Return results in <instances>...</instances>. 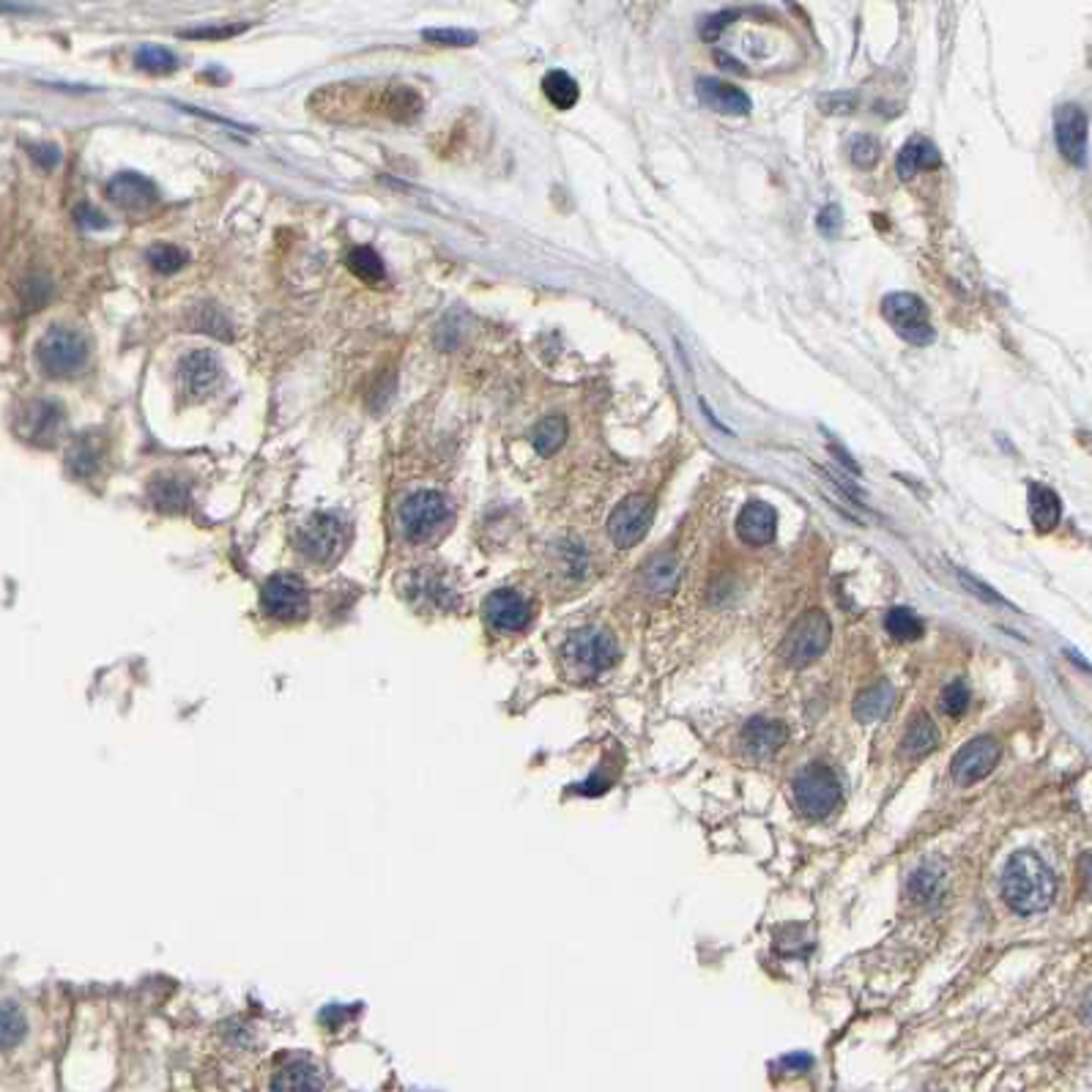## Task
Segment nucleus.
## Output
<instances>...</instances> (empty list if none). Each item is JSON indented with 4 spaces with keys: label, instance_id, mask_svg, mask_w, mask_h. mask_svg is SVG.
<instances>
[{
    "label": "nucleus",
    "instance_id": "f257e3e1",
    "mask_svg": "<svg viewBox=\"0 0 1092 1092\" xmlns=\"http://www.w3.org/2000/svg\"><path fill=\"white\" fill-rule=\"evenodd\" d=\"M1057 893L1052 868L1035 852L1013 854L1002 874V898L1016 915H1038L1049 909Z\"/></svg>",
    "mask_w": 1092,
    "mask_h": 1092
},
{
    "label": "nucleus",
    "instance_id": "f03ea898",
    "mask_svg": "<svg viewBox=\"0 0 1092 1092\" xmlns=\"http://www.w3.org/2000/svg\"><path fill=\"white\" fill-rule=\"evenodd\" d=\"M450 518H452V506L447 501V496L436 494V491H416L400 506V526H403L405 540L411 543L433 540L450 523Z\"/></svg>",
    "mask_w": 1092,
    "mask_h": 1092
},
{
    "label": "nucleus",
    "instance_id": "7ed1b4c3",
    "mask_svg": "<svg viewBox=\"0 0 1092 1092\" xmlns=\"http://www.w3.org/2000/svg\"><path fill=\"white\" fill-rule=\"evenodd\" d=\"M36 359H39L41 370L55 378H67L74 375L77 370H82V364L88 361V343L80 332L67 329V326H53L47 329L44 337L36 346Z\"/></svg>",
    "mask_w": 1092,
    "mask_h": 1092
},
{
    "label": "nucleus",
    "instance_id": "20e7f679",
    "mask_svg": "<svg viewBox=\"0 0 1092 1092\" xmlns=\"http://www.w3.org/2000/svg\"><path fill=\"white\" fill-rule=\"evenodd\" d=\"M619 649H616V641L597 627H584V630H575L573 636L564 643V660L570 663L578 677H597L602 671L616 663Z\"/></svg>",
    "mask_w": 1092,
    "mask_h": 1092
},
{
    "label": "nucleus",
    "instance_id": "39448f33",
    "mask_svg": "<svg viewBox=\"0 0 1092 1092\" xmlns=\"http://www.w3.org/2000/svg\"><path fill=\"white\" fill-rule=\"evenodd\" d=\"M794 802L799 813L808 819H825L838 808L840 802V781L825 764H808L802 773L794 778Z\"/></svg>",
    "mask_w": 1092,
    "mask_h": 1092
},
{
    "label": "nucleus",
    "instance_id": "423d86ee",
    "mask_svg": "<svg viewBox=\"0 0 1092 1092\" xmlns=\"http://www.w3.org/2000/svg\"><path fill=\"white\" fill-rule=\"evenodd\" d=\"M830 639H832V625H830L827 613L808 611L791 625L786 639H783V646H781V654H783L788 666H811L813 660H819L827 652Z\"/></svg>",
    "mask_w": 1092,
    "mask_h": 1092
},
{
    "label": "nucleus",
    "instance_id": "0eeeda50",
    "mask_svg": "<svg viewBox=\"0 0 1092 1092\" xmlns=\"http://www.w3.org/2000/svg\"><path fill=\"white\" fill-rule=\"evenodd\" d=\"M881 315L912 346H928L933 340V326L928 307L915 294H887L881 299Z\"/></svg>",
    "mask_w": 1092,
    "mask_h": 1092
},
{
    "label": "nucleus",
    "instance_id": "6e6552de",
    "mask_svg": "<svg viewBox=\"0 0 1092 1092\" xmlns=\"http://www.w3.org/2000/svg\"><path fill=\"white\" fill-rule=\"evenodd\" d=\"M299 550L305 553L307 559L315 561V564H329L340 556L343 543H346V529H343V520L337 515H312L307 520L305 526L299 529Z\"/></svg>",
    "mask_w": 1092,
    "mask_h": 1092
},
{
    "label": "nucleus",
    "instance_id": "1a4fd4ad",
    "mask_svg": "<svg viewBox=\"0 0 1092 1092\" xmlns=\"http://www.w3.org/2000/svg\"><path fill=\"white\" fill-rule=\"evenodd\" d=\"M14 430L27 444L53 447L58 436L64 433V408L53 400H30L17 411Z\"/></svg>",
    "mask_w": 1092,
    "mask_h": 1092
},
{
    "label": "nucleus",
    "instance_id": "9d476101",
    "mask_svg": "<svg viewBox=\"0 0 1092 1092\" xmlns=\"http://www.w3.org/2000/svg\"><path fill=\"white\" fill-rule=\"evenodd\" d=\"M652 520L654 501L649 496H627L625 501L616 504L611 518H608V534H611V540L619 547H633L652 529Z\"/></svg>",
    "mask_w": 1092,
    "mask_h": 1092
},
{
    "label": "nucleus",
    "instance_id": "9b49d317",
    "mask_svg": "<svg viewBox=\"0 0 1092 1092\" xmlns=\"http://www.w3.org/2000/svg\"><path fill=\"white\" fill-rule=\"evenodd\" d=\"M222 381V364L212 351H192L178 361V392L189 403L209 398Z\"/></svg>",
    "mask_w": 1092,
    "mask_h": 1092
},
{
    "label": "nucleus",
    "instance_id": "f8f14e48",
    "mask_svg": "<svg viewBox=\"0 0 1092 1092\" xmlns=\"http://www.w3.org/2000/svg\"><path fill=\"white\" fill-rule=\"evenodd\" d=\"M999 756H1002V747L991 736H977L973 742H967L956 753L953 764H950L956 783L959 786H973L977 781H983L986 775L994 773V767L999 764Z\"/></svg>",
    "mask_w": 1092,
    "mask_h": 1092
},
{
    "label": "nucleus",
    "instance_id": "ddd939ff",
    "mask_svg": "<svg viewBox=\"0 0 1092 1092\" xmlns=\"http://www.w3.org/2000/svg\"><path fill=\"white\" fill-rule=\"evenodd\" d=\"M307 605L309 594L299 575L280 573L263 587V608L274 619H299L307 613Z\"/></svg>",
    "mask_w": 1092,
    "mask_h": 1092
},
{
    "label": "nucleus",
    "instance_id": "4468645a",
    "mask_svg": "<svg viewBox=\"0 0 1092 1092\" xmlns=\"http://www.w3.org/2000/svg\"><path fill=\"white\" fill-rule=\"evenodd\" d=\"M1054 137L1070 165L1084 167L1087 162V116L1079 105H1063L1054 116Z\"/></svg>",
    "mask_w": 1092,
    "mask_h": 1092
},
{
    "label": "nucleus",
    "instance_id": "2eb2a0df",
    "mask_svg": "<svg viewBox=\"0 0 1092 1092\" xmlns=\"http://www.w3.org/2000/svg\"><path fill=\"white\" fill-rule=\"evenodd\" d=\"M485 619L491 622L499 633H518L532 622V605L529 599L512 592V589H499L491 597L485 599Z\"/></svg>",
    "mask_w": 1092,
    "mask_h": 1092
},
{
    "label": "nucleus",
    "instance_id": "dca6fc26",
    "mask_svg": "<svg viewBox=\"0 0 1092 1092\" xmlns=\"http://www.w3.org/2000/svg\"><path fill=\"white\" fill-rule=\"evenodd\" d=\"M405 594L416 608H425V611H447L454 602V589L450 587V581L439 570H430V567L413 570L408 575Z\"/></svg>",
    "mask_w": 1092,
    "mask_h": 1092
},
{
    "label": "nucleus",
    "instance_id": "f3484780",
    "mask_svg": "<svg viewBox=\"0 0 1092 1092\" xmlns=\"http://www.w3.org/2000/svg\"><path fill=\"white\" fill-rule=\"evenodd\" d=\"M107 198L123 212H148L160 200V195L146 175L119 173L107 184Z\"/></svg>",
    "mask_w": 1092,
    "mask_h": 1092
},
{
    "label": "nucleus",
    "instance_id": "a211bd4d",
    "mask_svg": "<svg viewBox=\"0 0 1092 1092\" xmlns=\"http://www.w3.org/2000/svg\"><path fill=\"white\" fill-rule=\"evenodd\" d=\"M695 96H698L701 105L715 110V113H723V116H747L750 113V96L732 82L701 77L695 82Z\"/></svg>",
    "mask_w": 1092,
    "mask_h": 1092
},
{
    "label": "nucleus",
    "instance_id": "6ab92c4d",
    "mask_svg": "<svg viewBox=\"0 0 1092 1092\" xmlns=\"http://www.w3.org/2000/svg\"><path fill=\"white\" fill-rule=\"evenodd\" d=\"M775 529H778V515L767 501H750L736 518V532L745 540L747 546H767L773 543Z\"/></svg>",
    "mask_w": 1092,
    "mask_h": 1092
},
{
    "label": "nucleus",
    "instance_id": "aec40b11",
    "mask_svg": "<svg viewBox=\"0 0 1092 1092\" xmlns=\"http://www.w3.org/2000/svg\"><path fill=\"white\" fill-rule=\"evenodd\" d=\"M271 1090L274 1092H320L323 1090V1076L315 1063H309L305 1057H296L288 1060L277 1068L274 1081H271Z\"/></svg>",
    "mask_w": 1092,
    "mask_h": 1092
},
{
    "label": "nucleus",
    "instance_id": "412c9836",
    "mask_svg": "<svg viewBox=\"0 0 1092 1092\" xmlns=\"http://www.w3.org/2000/svg\"><path fill=\"white\" fill-rule=\"evenodd\" d=\"M939 165H942V154L936 151V146H933L928 137L915 134V137H909V140L904 143V148L898 151L895 173L901 175L904 181H909V178H915V175L923 173V170H931V167H939Z\"/></svg>",
    "mask_w": 1092,
    "mask_h": 1092
},
{
    "label": "nucleus",
    "instance_id": "4be33fe9",
    "mask_svg": "<svg viewBox=\"0 0 1092 1092\" xmlns=\"http://www.w3.org/2000/svg\"><path fill=\"white\" fill-rule=\"evenodd\" d=\"M786 742V729L783 723L767 718H753L747 720V726L742 729V745L750 756H773L778 747Z\"/></svg>",
    "mask_w": 1092,
    "mask_h": 1092
},
{
    "label": "nucleus",
    "instance_id": "5701e85b",
    "mask_svg": "<svg viewBox=\"0 0 1092 1092\" xmlns=\"http://www.w3.org/2000/svg\"><path fill=\"white\" fill-rule=\"evenodd\" d=\"M1029 515L1038 532H1052L1054 526L1060 523L1063 515V504H1060V496L1054 494L1049 485L1043 482H1032L1029 485Z\"/></svg>",
    "mask_w": 1092,
    "mask_h": 1092
},
{
    "label": "nucleus",
    "instance_id": "b1692460",
    "mask_svg": "<svg viewBox=\"0 0 1092 1092\" xmlns=\"http://www.w3.org/2000/svg\"><path fill=\"white\" fill-rule=\"evenodd\" d=\"M148 496L162 512H181L189 506V485L178 477H157L148 485Z\"/></svg>",
    "mask_w": 1092,
    "mask_h": 1092
},
{
    "label": "nucleus",
    "instance_id": "393cba45",
    "mask_svg": "<svg viewBox=\"0 0 1092 1092\" xmlns=\"http://www.w3.org/2000/svg\"><path fill=\"white\" fill-rule=\"evenodd\" d=\"M893 698V688L887 682H879V685L868 688V690H863V693L854 698V715H857L860 723H877V720H881L890 712Z\"/></svg>",
    "mask_w": 1092,
    "mask_h": 1092
},
{
    "label": "nucleus",
    "instance_id": "a878e982",
    "mask_svg": "<svg viewBox=\"0 0 1092 1092\" xmlns=\"http://www.w3.org/2000/svg\"><path fill=\"white\" fill-rule=\"evenodd\" d=\"M942 890H945V874H942V868L933 866V863H926L923 868H918L912 874V879H909V887H906L909 898L918 901V904H933L942 895Z\"/></svg>",
    "mask_w": 1092,
    "mask_h": 1092
},
{
    "label": "nucleus",
    "instance_id": "bb28decb",
    "mask_svg": "<svg viewBox=\"0 0 1092 1092\" xmlns=\"http://www.w3.org/2000/svg\"><path fill=\"white\" fill-rule=\"evenodd\" d=\"M936 745H939V732H936V726H933L931 720L926 718V715L912 718V723H909V729L904 734V745H901L906 756L909 759H923Z\"/></svg>",
    "mask_w": 1092,
    "mask_h": 1092
},
{
    "label": "nucleus",
    "instance_id": "cd10ccee",
    "mask_svg": "<svg viewBox=\"0 0 1092 1092\" xmlns=\"http://www.w3.org/2000/svg\"><path fill=\"white\" fill-rule=\"evenodd\" d=\"M564 441H567V419L559 416V413L540 419L537 427L532 430L534 450L543 454V457H550V454L559 452Z\"/></svg>",
    "mask_w": 1092,
    "mask_h": 1092
},
{
    "label": "nucleus",
    "instance_id": "c85d7f7f",
    "mask_svg": "<svg viewBox=\"0 0 1092 1092\" xmlns=\"http://www.w3.org/2000/svg\"><path fill=\"white\" fill-rule=\"evenodd\" d=\"M348 268L354 277H359L361 282H384L387 280V266L381 261V255L375 253L373 247H354L348 253Z\"/></svg>",
    "mask_w": 1092,
    "mask_h": 1092
},
{
    "label": "nucleus",
    "instance_id": "c756f323",
    "mask_svg": "<svg viewBox=\"0 0 1092 1092\" xmlns=\"http://www.w3.org/2000/svg\"><path fill=\"white\" fill-rule=\"evenodd\" d=\"M543 94L547 96V102L556 107V110H570V107H575V102H578L581 91H578V82H575L567 71L556 69V71H547L546 74V80H543Z\"/></svg>",
    "mask_w": 1092,
    "mask_h": 1092
},
{
    "label": "nucleus",
    "instance_id": "7c9ffc66",
    "mask_svg": "<svg viewBox=\"0 0 1092 1092\" xmlns=\"http://www.w3.org/2000/svg\"><path fill=\"white\" fill-rule=\"evenodd\" d=\"M99 463H102V447L91 436L74 441V447L67 454V466L74 477H91Z\"/></svg>",
    "mask_w": 1092,
    "mask_h": 1092
},
{
    "label": "nucleus",
    "instance_id": "2f4dec72",
    "mask_svg": "<svg viewBox=\"0 0 1092 1092\" xmlns=\"http://www.w3.org/2000/svg\"><path fill=\"white\" fill-rule=\"evenodd\" d=\"M643 581L652 594H671L677 581H680V564L671 556H657V559L643 570Z\"/></svg>",
    "mask_w": 1092,
    "mask_h": 1092
},
{
    "label": "nucleus",
    "instance_id": "473e14b6",
    "mask_svg": "<svg viewBox=\"0 0 1092 1092\" xmlns=\"http://www.w3.org/2000/svg\"><path fill=\"white\" fill-rule=\"evenodd\" d=\"M27 1032L25 1013L17 1005H0V1052L20 1046Z\"/></svg>",
    "mask_w": 1092,
    "mask_h": 1092
},
{
    "label": "nucleus",
    "instance_id": "72a5a7b5",
    "mask_svg": "<svg viewBox=\"0 0 1092 1092\" xmlns=\"http://www.w3.org/2000/svg\"><path fill=\"white\" fill-rule=\"evenodd\" d=\"M419 110H422V99H419L416 91L408 88V85L392 88V91L387 94L389 119L400 120V123H408V120H413L416 116H419Z\"/></svg>",
    "mask_w": 1092,
    "mask_h": 1092
},
{
    "label": "nucleus",
    "instance_id": "f704fd0d",
    "mask_svg": "<svg viewBox=\"0 0 1092 1092\" xmlns=\"http://www.w3.org/2000/svg\"><path fill=\"white\" fill-rule=\"evenodd\" d=\"M884 630L895 641H918L923 636V622L912 608H893L884 616Z\"/></svg>",
    "mask_w": 1092,
    "mask_h": 1092
},
{
    "label": "nucleus",
    "instance_id": "c9c22d12",
    "mask_svg": "<svg viewBox=\"0 0 1092 1092\" xmlns=\"http://www.w3.org/2000/svg\"><path fill=\"white\" fill-rule=\"evenodd\" d=\"M134 64H137V69L148 71V74H170L178 67L175 64V55L167 47H160V44L140 47L137 55H134Z\"/></svg>",
    "mask_w": 1092,
    "mask_h": 1092
},
{
    "label": "nucleus",
    "instance_id": "e433bc0d",
    "mask_svg": "<svg viewBox=\"0 0 1092 1092\" xmlns=\"http://www.w3.org/2000/svg\"><path fill=\"white\" fill-rule=\"evenodd\" d=\"M189 323H192V329L214 334V337H219V340H230V320H227L216 307L200 305L198 309L189 315Z\"/></svg>",
    "mask_w": 1092,
    "mask_h": 1092
},
{
    "label": "nucleus",
    "instance_id": "4c0bfd02",
    "mask_svg": "<svg viewBox=\"0 0 1092 1092\" xmlns=\"http://www.w3.org/2000/svg\"><path fill=\"white\" fill-rule=\"evenodd\" d=\"M187 261L189 255L175 244H157V247L148 250V263L160 274H175L178 268L187 266Z\"/></svg>",
    "mask_w": 1092,
    "mask_h": 1092
},
{
    "label": "nucleus",
    "instance_id": "58836bf2",
    "mask_svg": "<svg viewBox=\"0 0 1092 1092\" xmlns=\"http://www.w3.org/2000/svg\"><path fill=\"white\" fill-rule=\"evenodd\" d=\"M849 160L857 167L871 170L877 165V160H879V143H877V137H871V134H854L852 143H849Z\"/></svg>",
    "mask_w": 1092,
    "mask_h": 1092
},
{
    "label": "nucleus",
    "instance_id": "ea45409f",
    "mask_svg": "<svg viewBox=\"0 0 1092 1092\" xmlns=\"http://www.w3.org/2000/svg\"><path fill=\"white\" fill-rule=\"evenodd\" d=\"M422 39L441 44V47H471L477 41V33L457 30V27H433V30H422Z\"/></svg>",
    "mask_w": 1092,
    "mask_h": 1092
},
{
    "label": "nucleus",
    "instance_id": "a19ab883",
    "mask_svg": "<svg viewBox=\"0 0 1092 1092\" xmlns=\"http://www.w3.org/2000/svg\"><path fill=\"white\" fill-rule=\"evenodd\" d=\"M970 706V688L964 680H953L942 693V709H945L950 718H959L967 712Z\"/></svg>",
    "mask_w": 1092,
    "mask_h": 1092
},
{
    "label": "nucleus",
    "instance_id": "79ce46f5",
    "mask_svg": "<svg viewBox=\"0 0 1092 1092\" xmlns=\"http://www.w3.org/2000/svg\"><path fill=\"white\" fill-rule=\"evenodd\" d=\"M250 25H219V27H195V30H184L181 36L187 39H230V36H239Z\"/></svg>",
    "mask_w": 1092,
    "mask_h": 1092
},
{
    "label": "nucleus",
    "instance_id": "37998d69",
    "mask_svg": "<svg viewBox=\"0 0 1092 1092\" xmlns=\"http://www.w3.org/2000/svg\"><path fill=\"white\" fill-rule=\"evenodd\" d=\"M840 227H843V216H840V209L838 206H827L825 212L819 214V230L825 233V236H838Z\"/></svg>",
    "mask_w": 1092,
    "mask_h": 1092
},
{
    "label": "nucleus",
    "instance_id": "c03bdc74",
    "mask_svg": "<svg viewBox=\"0 0 1092 1092\" xmlns=\"http://www.w3.org/2000/svg\"><path fill=\"white\" fill-rule=\"evenodd\" d=\"M47 296H50V282L44 280H27L23 288V299L27 307H41Z\"/></svg>",
    "mask_w": 1092,
    "mask_h": 1092
},
{
    "label": "nucleus",
    "instance_id": "a18cd8bd",
    "mask_svg": "<svg viewBox=\"0 0 1092 1092\" xmlns=\"http://www.w3.org/2000/svg\"><path fill=\"white\" fill-rule=\"evenodd\" d=\"M734 17H736V12H726V14H718V17H709V20L704 23V36H706V39H718L720 27L729 25Z\"/></svg>",
    "mask_w": 1092,
    "mask_h": 1092
},
{
    "label": "nucleus",
    "instance_id": "49530a36",
    "mask_svg": "<svg viewBox=\"0 0 1092 1092\" xmlns=\"http://www.w3.org/2000/svg\"><path fill=\"white\" fill-rule=\"evenodd\" d=\"M959 575H961V581H964L967 587H973V592H977V597H980V599H988V602H1002V597H997V594H994V592H991L988 587H983V584H977L973 575H964V573H959Z\"/></svg>",
    "mask_w": 1092,
    "mask_h": 1092
},
{
    "label": "nucleus",
    "instance_id": "de8ad7c7",
    "mask_svg": "<svg viewBox=\"0 0 1092 1092\" xmlns=\"http://www.w3.org/2000/svg\"><path fill=\"white\" fill-rule=\"evenodd\" d=\"M33 157L44 165V167H53L55 162L61 160V154H58V148L55 146H44V148H36L33 151Z\"/></svg>",
    "mask_w": 1092,
    "mask_h": 1092
},
{
    "label": "nucleus",
    "instance_id": "09e8293b",
    "mask_svg": "<svg viewBox=\"0 0 1092 1092\" xmlns=\"http://www.w3.org/2000/svg\"><path fill=\"white\" fill-rule=\"evenodd\" d=\"M94 216H99V214H96V212H91V209H88V206H82L80 212H77V219H80L82 225H94V227L105 225V222H99V219H94Z\"/></svg>",
    "mask_w": 1092,
    "mask_h": 1092
}]
</instances>
